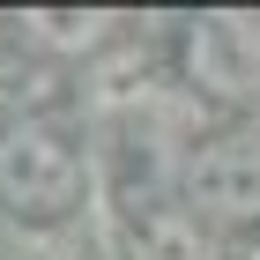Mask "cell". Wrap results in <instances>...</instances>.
I'll list each match as a JSON object with an SVG mask.
<instances>
[{
    "label": "cell",
    "instance_id": "cell-4",
    "mask_svg": "<svg viewBox=\"0 0 260 260\" xmlns=\"http://www.w3.org/2000/svg\"><path fill=\"white\" fill-rule=\"evenodd\" d=\"M119 245H126V260H216V238L186 208V193H126Z\"/></svg>",
    "mask_w": 260,
    "mask_h": 260
},
{
    "label": "cell",
    "instance_id": "cell-2",
    "mask_svg": "<svg viewBox=\"0 0 260 260\" xmlns=\"http://www.w3.org/2000/svg\"><path fill=\"white\" fill-rule=\"evenodd\" d=\"M0 193L15 201V216H67L82 201V156L67 149L60 126H45V119H22L8 126V141H0Z\"/></svg>",
    "mask_w": 260,
    "mask_h": 260
},
{
    "label": "cell",
    "instance_id": "cell-3",
    "mask_svg": "<svg viewBox=\"0 0 260 260\" xmlns=\"http://www.w3.org/2000/svg\"><path fill=\"white\" fill-rule=\"evenodd\" d=\"M186 75L201 97L260 119V15H201L186 30Z\"/></svg>",
    "mask_w": 260,
    "mask_h": 260
},
{
    "label": "cell",
    "instance_id": "cell-5",
    "mask_svg": "<svg viewBox=\"0 0 260 260\" xmlns=\"http://www.w3.org/2000/svg\"><path fill=\"white\" fill-rule=\"evenodd\" d=\"M253 260H260V253H253Z\"/></svg>",
    "mask_w": 260,
    "mask_h": 260
},
{
    "label": "cell",
    "instance_id": "cell-1",
    "mask_svg": "<svg viewBox=\"0 0 260 260\" xmlns=\"http://www.w3.org/2000/svg\"><path fill=\"white\" fill-rule=\"evenodd\" d=\"M179 193L201 223H260V119H223L179 164Z\"/></svg>",
    "mask_w": 260,
    "mask_h": 260
}]
</instances>
